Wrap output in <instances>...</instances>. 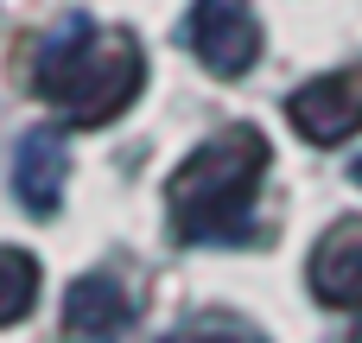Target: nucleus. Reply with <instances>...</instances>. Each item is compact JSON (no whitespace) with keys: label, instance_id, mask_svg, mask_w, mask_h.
Returning a JSON list of instances; mask_svg holds the SVG:
<instances>
[{"label":"nucleus","instance_id":"obj_1","mask_svg":"<svg viewBox=\"0 0 362 343\" xmlns=\"http://www.w3.org/2000/svg\"><path fill=\"white\" fill-rule=\"evenodd\" d=\"M32 83L51 108L70 115V127H102L115 121L140 83H146V51L134 32H115V25H95L89 13H70L57 19L45 38H38V64H32Z\"/></svg>","mask_w":362,"mask_h":343},{"label":"nucleus","instance_id":"obj_2","mask_svg":"<svg viewBox=\"0 0 362 343\" xmlns=\"http://www.w3.org/2000/svg\"><path fill=\"white\" fill-rule=\"evenodd\" d=\"M267 159L274 153H267L261 127H223L197 153H185V165L165 185L172 236L178 242H248Z\"/></svg>","mask_w":362,"mask_h":343},{"label":"nucleus","instance_id":"obj_3","mask_svg":"<svg viewBox=\"0 0 362 343\" xmlns=\"http://www.w3.org/2000/svg\"><path fill=\"white\" fill-rule=\"evenodd\" d=\"M185 45H191V57H197L204 70L242 76V70H255V57H261V19H255L248 0H191V13H185Z\"/></svg>","mask_w":362,"mask_h":343},{"label":"nucleus","instance_id":"obj_4","mask_svg":"<svg viewBox=\"0 0 362 343\" xmlns=\"http://www.w3.org/2000/svg\"><path fill=\"white\" fill-rule=\"evenodd\" d=\"M286 121L312 140V146H337L362 127V64L350 70H331V76H312L305 89L286 95Z\"/></svg>","mask_w":362,"mask_h":343},{"label":"nucleus","instance_id":"obj_5","mask_svg":"<svg viewBox=\"0 0 362 343\" xmlns=\"http://www.w3.org/2000/svg\"><path fill=\"white\" fill-rule=\"evenodd\" d=\"M64 178H70V140L64 127H32L19 134V153H13V191L32 216H51L64 204Z\"/></svg>","mask_w":362,"mask_h":343},{"label":"nucleus","instance_id":"obj_6","mask_svg":"<svg viewBox=\"0 0 362 343\" xmlns=\"http://www.w3.org/2000/svg\"><path fill=\"white\" fill-rule=\"evenodd\" d=\"M305 280L325 306H362V216H344L318 236Z\"/></svg>","mask_w":362,"mask_h":343},{"label":"nucleus","instance_id":"obj_7","mask_svg":"<svg viewBox=\"0 0 362 343\" xmlns=\"http://www.w3.org/2000/svg\"><path fill=\"white\" fill-rule=\"evenodd\" d=\"M127 318H134V299L108 274H83L64 299V337L70 343H115L127 331Z\"/></svg>","mask_w":362,"mask_h":343},{"label":"nucleus","instance_id":"obj_8","mask_svg":"<svg viewBox=\"0 0 362 343\" xmlns=\"http://www.w3.org/2000/svg\"><path fill=\"white\" fill-rule=\"evenodd\" d=\"M38 306V261L25 248H0V325H19Z\"/></svg>","mask_w":362,"mask_h":343},{"label":"nucleus","instance_id":"obj_9","mask_svg":"<svg viewBox=\"0 0 362 343\" xmlns=\"http://www.w3.org/2000/svg\"><path fill=\"white\" fill-rule=\"evenodd\" d=\"M165 343H267L248 325H229V318H204V325H178Z\"/></svg>","mask_w":362,"mask_h":343},{"label":"nucleus","instance_id":"obj_10","mask_svg":"<svg viewBox=\"0 0 362 343\" xmlns=\"http://www.w3.org/2000/svg\"><path fill=\"white\" fill-rule=\"evenodd\" d=\"M350 178H356V185H362V159H356V165H350Z\"/></svg>","mask_w":362,"mask_h":343},{"label":"nucleus","instance_id":"obj_11","mask_svg":"<svg viewBox=\"0 0 362 343\" xmlns=\"http://www.w3.org/2000/svg\"><path fill=\"white\" fill-rule=\"evenodd\" d=\"M350 343H362V318H356V331H350Z\"/></svg>","mask_w":362,"mask_h":343}]
</instances>
